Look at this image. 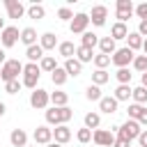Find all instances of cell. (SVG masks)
<instances>
[{"mask_svg":"<svg viewBox=\"0 0 147 147\" xmlns=\"http://www.w3.org/2000/svg\"><path fill=\"white\" fill-rule=\"evenodd\" d=\"M21 41L30 48V46H34L37 44V30L34 28H25V30H21Z\"/></svg>","mask_w":147,"mask_h":147,"instance_id":"cell-19","label":"cell"},{"mask_svg":"<svg viewBox=\"0 0 147 147\" xmlns=\"http://www.w3.org/2000/svg\"><path fill=\"white\" fill-rule=\"evenodd\" d=\"M136 14H138L140 21H147V2H140V5L136 7Z\"/></svg>","mask_w":147,"mask_h":147,"instance_id":"cell-43","label":"cell"},{"mask_svg":"<svg viewBox=\"0 0 147 147\" xmlns=\"http://www.w3.org/2000/svg\"><path fill=\"white\" fill-rule=\"evenodd\" d=\"M21 85H23V83H18V80H9V83H5V92H7V94H18Z\"/></svg>","mask_w":147,"mask_h":147,"instance_id":"cell-40","label":"cell"},{"mask_svg":"<svg viewBox=\"0 0 147 147\" xmlns=\"http://www.w3.org/2000/svg\"><path fill=\"white\" fill-rule=\"evenodd\" d=\"M133 101L140 103V106H145V103H147V87H142V85L136 87V90H133Z\"/></svg>","mask_w":147,"mask_h":147,"instance_id":"cell-34","label":"cell"},{"mask_svg":"<svg viewBox=\"0 0 147 147\" xmlns=\"http://www.w3.org/2000/svg\"><path fill=\"white\" fill-rule=\"evenodd\" d=\"M51 101H53L55 108H64L67 101H69V94H67V92H53V94H51Z\"/></svg>","mask_w":147,"mask_h":147,"instance_id":"cell-29","label":"cell"},{"mask_svg":"<svg viewBox=\"0 0 147 147\" xmlns=\"http://www.w3.org/2000/svg\"><path fill=\"white\" fill-rule=\"evenodd\" d=\"M7 60H5V48H0V64H5Z\"/></svg>","mask_w":147,"mask_h":147,"instance_id":"cell-49","label":"cell"},{"mask_svg":"<svg viewBox=\"0 0 147 147\" xmlns=\"http://www.w3.org/2000/svg\"><path fill=\"white\" fill-rule=\"evenodd\" d=\"M99 124H101L99 113H87V115H85V129H90V131L94 129V131H96V129H99Z\"/></svg>","mask_w":147,"mask_h":147,"instance_id":"cell-30","label":"cell"},{"mask_svg":"<svg viewBox=\"0 0 147 147\" xmlns=\"http://www.w3.org/2000/svg\"><path fill=\"white\" fill-rule=\"evenodd\" d=\"M5 30V18H0V32Z\"/></svg>","mask_w":147,"mask_h":147,"instance_id":"cell-52","label":"cell"},{"mask_svg":"<svg viewBox=\"0 0 147 147\" xmlns=\"http://www.w3.org/2000/svg\"><path fill=\"white\" fill-rule=\"evenodd\" d=\"M117 103H119V101H117L115 96H101V101H99V110L113 115V113H117Z\"/></svg>","mask_w":147,"mask_h":147,"instance_id":"cell-14","label":"cell"},{"mask_svg":"<svg viewBox=\"0 0 147 147\" xmlns=\"http://www.w3.org/2000/svg\"><path fill=\"white\" fill-rule=\"evenodd\" d=\"M39 46H41L44 51H51V48H55V46H60V44H57V37H55L53 32H46V34H41V39H39Z\"/></svg>","mask_w":147,"mask_h":147,"instance_id":"cell-20","label":"cell"},{"mask_svg":"<svg viewBox=\"0 0 147 147\" xmlns=\"http://www.w3.org/2000/svg\"><path fill=\"white\" fill-rule=\"evenodd\" d=\"M106 18H108V9H106L103 5H96V7H92V16H90V21H92L96 28L106 25Z\"/></svg>","mask_w":147,"mask_h":147,"instance_id":"cell-11","label":"cell"},{"mask_svg":"<svg viewBox=\"0 0 147 147\" xmlns=\"http://www.w3.org/2000/svg\"><path fill=\"white\" fill-rule=\"evenodd\" d=\"M53 138H55V142L64 145V142H69V140H71V129H69L67 124L55 126V129H53Z\"/></svg>","mask_w":147,"mask_h":147,"instance_id":"cell-15","label":"cell"},{"mask_svg":"<svg viewBox=\"0 0 147 147\" xmlns=\"http://www.w3.org/2000/svg\"><path fill=\"white\" fill-rule=\"evenodd\" d=\"M5 110H7V108H5V103H2V101H0V117H2V115H5Z\"/></svg>","mask_w":147,"mask_h":147,"instance_id":"cell-50","label":"cell"},{"mask_svg":"<svg viewBox=\"0 0 147 147\" xmlns=\"http://www.w3.org/2000/svg\"><path fill=\"white\" fill-rule=\"evenodd\" d=\"M18 74H23V64H21L18 60H7V62L2 64V69H0V78H2L5 83L18 80Z\"/></svg>","mask_w":147,"mask_h":147,"instance_id":"cell-3","label":"cell"},{"mask_svg":"<svg viewBox=\"0 0 147 147\" xmlns=\"http://www.w3.org/2000/svg\"><path fill=\"white\" fill-rule=\"evenodd\" d=\"M9 142H11L14 147H28V133H25L23 129H14V131L9 133Z\"/></svg>","mask_w":147,"mask_h":147,"instance_id":"cell-16","label":"cell"},{"mask_svg":"<svg viewBox=\"0 0 147 147\" xmlns=\"http://www.w3.org/2000/svg\"><path fill=\"white\" fill-rule=\"evenodd\" d=\"M110 37H113L115 41H117V39H126V37H129V28H126V23H119V21H117V23L110 28Z\"/></svg>","mask_w":147,"mask_h":147,"instance_id":"cell-17","label":"cell"},{"mask_svg":"<svg viewBox=\"0 0 147 147\" xmlns=\"http://www.w3.org/2000/svg\"><path fill=\"white\" fill-rule=\"evenodd\" d=\"M76 138H78V142H90L92 140V131L90 129H78V133H76Z\"/></svg>","mask_w":147,"mask_h":147,"instance_id":"cell-41","label":"cell"},{"mask_svg":"<svg viewBox=\"0 0 147 147\" xmlns=\"http://www.w3.org/2000/svg\"><path fill=\"white\" fill-rule=\"evenodd\" d=\"M140 85H142V87H147V71L142 74V78H140Z\"/></svg>","mask_w":147,"mask_h":147,"instance_id":"cell-48","label":"cell"},{"mask_svg":"<svg viewBox=\"0 0 147 147\" xmlns=\"http://www.w3.org/2000/svg\"><path fill=\"white\" fill-rule=\"evenodd\" d=\"M92 140H94L99 147H113V145H115L113 131H106V129H96V131L92 133Z\"/></svg>","mask_w":147,"mask_h":147,"instance_id":"cell-10","label":"cell"},{"mask_svg":"<svg viewBox=\"0 0 147 147\" xmlns=\"http://www.w3.org/2000/svg\"><path fill=\"white\" fill-rule=\"evenodd\" d=\"M142 108H145V106H140V103H131V106L126 108L129 119H138V117H140V113H142Z\"/></svg>","mask_w":147,"mask_h":147,"instance_id":"cell-38","label":"cell"},{"mask_svg":"<svg viewBox=\"0 0 147 147\" xmlns=\"http://www.w3.org/2000/svg\"><path fill=\"white\" fill-rule=\"evenodd\" d=\"M110 62H113V57H110V55H103V53L94 55V67H96V69H106Z\"/></svg>","mask_w":147,"mask_h":147,"instance_id":"cell-36","label":"cell"},{"mask_svg":"<svg viewBox=\"0 0 147 147\" xmlns=\"http://www.w3.org/2000/svg\"><path fill=\"white\" fill-rule=\"evenodd\" d=\"M138 142H140V147H147V131H142L138 136Z\"/></svg>","mask_w":147,"mask_h":147,"instance_id":"cell-47","label":"cell"},{"mask_svg":"<svg viewBox=\"0 0 147 147\" xmlns=\"http://www.w3.org/2000/svg\"><path fill=\"white\" fill-rule=\"evenodd\" d=\"M25 57H28L30 62H34V64H37V60L41 62V57H44V48H41L39 44H34V46L25 48Z\"/></svg>","mask_w":147,"mask_h":147,"instance_id":"cell-21","label":"cell"},{"mask_svg":"<svg viewBox=\"0 0 147 147\" xmlns=\"http://www.w3.org/2000/svg\"><path fill=\"white\" fill-rule=\"evenodd\" d=\"M113 147H131V142H126V140H122V138H115V145Z\"/></svg>","mask_w":147,"mask_h":147,"instance_id":"cell-45","label":"cell"},{"mask_svg":"<svg viewBox=\"0 0 147 147\" xmlns=\"http://www.w3.org/2000/svg\"><path fill=\"white\" fill-rule=\"evenodd\" d=\"M34 142H37V145H48V142H53V129H48V126H37V129H34Z\"/></svg>","mask_w":147,"mask_h":147,"instance_id":"cell-12","label":"cell"},{"mask_svg":"<svg viewBox=\"0 0 147 147\" xmlns=\"http://www.w3.org/2000/svg\"><path fill=\"white\" fill-rule=\"evenodd\" d=\"M74 117V110L69 108V106H64V108H51V110H46V122L48 124H55V126H62V124H67L69 119Z\"/></svg>","mask_w":147,"mask_h":147,"instance_id":"cell-1","label":"cell"},{"mask_svg":"<svg viewBox=\"0 0 147 147\" xmlns=\"http://www.w3.org/2000/svg\"><path fill=\"white\" fill-rule=\"evenodd\" d=\"M129 96H133L131 85H117V90H115V99H117V101H129Z\"/></svg>","mask_w":147,"mask_h":147,"instance_id":"cell-27","label":"cell"},{"mask_svg":"<svg viewBox=\"0 0 147 147\" xmlns=\"http://www.w3.org/2000/svg\"><path fill=\"white\" fill-rule=\"evenodd\" d=\"M133 11H136V7H133L131 0H117V11H115V16L119 18V23H126V21L133 16Z\"/></svg>","mask_w":147,"mask_h":147,"instance_id":"cell-7","label":"cell"},{"mask_svg":"<svg viewBox=\"0 0 147 147\" xmlns=\"http://www.w3.org/2000/svg\"><path fill=\"white\" fill-rule=\"evenodd\" d=\"M76 60L83 64V62H92L94 55H92V48H85V46H78L76 48Z\"/></svg>","mask_w":147,"mask_h":147,"instance_id":"cell-25","label":"cell"},{"mask_svg":"<svg viewBox=\"0 0 147 147\" xmlns=\"http://www.w3.org/2000/svg\"><path fill=\"white\" fill-rule=\"evenodd\" d=\"M5 9L9 14V18H21L25 14V7L18 2V0H5Z\"/></svg>","mask_w":147,"mask_h":147,"instance_id":"cell-13","label":"cell"},{"mask_svg":"<svg viewBox=\"0 0 147 147\" xmlns=\"http://www.w3.org/2000/svg\"><path fill=\"white\" fill-rule=\"evenodd\" d=\"M140 133H142V129H140L138 119H126L122 126H117V138H122V140H126V142L136 140Z\"/></svg>","mask_w":147,"mask_h":147,"instance_id":"cell-2","label":"cell"},{"mask_svg":"<svg viewBox=\"0 0 147 147\" xmlns=\"http://www.w3.org/2000/svg\"><path fill=\"white\" fill-rule=\"evenodd\" d=\"M108 80H110V74H108L106 69H96V71L92 74V85H99V87H101V85H106Z\"/></svg>","mask_w":147,"mask_h":147,"instance_id":"cell-24","label":"cell"},{"mask_svg":"<svg viewBox=\"0 0 147 147\" xmlns=\"http://www.w3.org/2000/svg\"><path fill=\"white\" fill-rule=\"evenodd\" d=\"M39 76H41V69H39V64L30 62V64H25V67H23V85H25V87H32V90H37Z\"/></svg>","mask_w":147,"mask_h":147,"instance_id":"cell-4","label":"cell"},{"mask_svg":"<svg viewBox=\"0 0 147 147\" xmlns=\"http://www.w3.org/2000/svg\"><path fill=\"white\" fill-rule=\"evenodd\" d=\"M57 51H60V55H62L64 60H71V57L76 55V46H74V41H62V44L57 46Z\"/></svg>","mask_w":147,"mask_h":147,"instance_id":"cell-22","label":"cell"},{"mask_svg":"<svg viewBox=\"0 0 147 147\" xmlns=\"http://www.w3.org/2000/svg\"><path fill=\"white\" fill-rule=\"evenodd\" d=\"M133 69L140 71V74H145L147 71V55H136L133 57Z\"/></svg>","mask_w":147,"mask_h":147,"instance_id":"cell-37","label":"cell"},{"mask_svg":"<svg viewBox=\"0 0 147 147\" xmlns=\"http://www.w3.org/2000/svg\"><path fill=\"white\" fill-rule=\"evenodd\" d=\"M57 18H62V21H74V11H71L69 7H60V9H57Z\"/></svg>","mask_w":147,"mask_h":147,"instance_id":"cell-42","label":"cell"},{"mask_svg":"<svg viewBox=\"0 0 147 147\" xmlns=\"http://www.w3.org/2000/svg\"><path fill=\"white\" fill-rule=\"evenodd\" d=\"M39 69H44V71H51V74H53V71L57 69L55 57H53V55H44V57H41V62H39Z\"/></svg>","mask_w":147,"mask_h":147,"instance_id":"cell-28","label":"cell"},{"mask_svg":"<svg viewBox=\"0 0 147 147\" xmlns=\"http://www.w3.org/2000/svg\"><path fill=\"white\" fill-rule=\"evenodd\" d=\"M48 101H51V94L46 92V90H41V87H37V90H32V94H30V106L32 108H46L48 106Z\"/></svg>","mask_w":147,"mask_h":147,"instance_id":"cell-8","label":"cell"},{"mask_svg":"<svg viewBox=\"0 0 147 147\" xmlns=\"http://www.w3.org/2000/svg\"><path fill=\"white\" fill-rule=\"evenodd\" d=\"M138 34H140V37H147V21H140V25H138Z\"/></svg>","mask_w":147,"mask_h":147,"instance_id":"cell-44","label":"cell"},{"mask_svg":"<svg viewBox=\"0 0 147 147\" xmlns=\"http://www.w3.org/2000/svg\"><path fill=\"white\" fill-rule=\"evenodd\" d=\"M99 48H101L103 55H115V51H117L113 37H101V39H99Z\"/></svg>","mask_w":147,"mask_h":147,"instance_id":"cell-18","label":"cell"},{"mask_svg":"<svg viewBox=\"0 0 147 147\" xmlns=\"http://www.w3.org/2000/svg\"><path fill=\"white\" fill-rule=\"evenodd\" d=\"M87 25H90V16L80 11V14H76V16H74V21L69 23V30H71L74 34H85Z\"/></svg>","mask_w":147,"mask_h":147,"instance_id":"cell-9","label":"cell"},{"mask_svg":"<svg viewBox=\"0 0 147 147\" xmlns=\"http://www.w3.org/2000/svg\"><path fill=\"white\" fill-rule=\"evenodd\" d=\"M85 96H87V101H101V87L99 85H90L85 90Z\"/></svg>","mask_w":147,"mask_h":147,"instance_id":"cell-33","label":"cell"},{"mask_svg":"<svg viewBox=\"0 0 147 147\" xmlns=\"http://www.w3.org/2000/svg\"><path fill=\"white\" fill-rule=\"evenodd\" d=\"M64 71H67L69 76H80V71H83V64H80L76 57H71V60H67V62H64Z\"/></svg>","mask_w":147,"mask_h":147,"instance_id":"cell-23","label":"cell"},{"mask_svg":"<svg viewBox=\"0 0 147 147\" xmlns=\"http://www.w3.org/2000/svg\"><path fill=\"white\" fill-rule=\"evenodd\" d=\"M133 51L129 48V46H124V48H117L115 51V55H113V64L117 67V69H126L131 62H133Z\"/></svg>","mask_w":147,"mask_h":147,"instance_id":"cell-5","label":"cell"},{"mask_svg":"<svg viewBox=\"0 0 147 147\" xmlns=\"http://www.w3.org/2000/svg\"><path fill=\"white\" fill-rule=\"evenodd\" d=\"M67 78H69V74L64 71V67H57V69L51 74V80H53V85H64V83H67Z\"/></svg>","mask_w":147,"mask_h":147,"instance_id":"cell-26","label":"cell"},{"mask_svg":"<svg viewBox=\"0 0 147 147\" xmlns=\"http://www.w3.org/2000/svg\"><path fill=\"white\" fill-rule=\"evenodd\" d=\"M117 80H119V85H129L131 83V71L129 69H117Z\"/></svg>","mask_w":147,"mask_h":147,"instance_id":"cell-39","label":"cell"},{"mask_svg":"<svg viewBox=\"0 0 147 147\" xmlns=\"http://www.w3.org/2000/svg\"><path fill=\"white\" fill-rule=\"evenodd\" d=\"M18 39H21V32H18V28H14V25H9V28H5V30L0 32L2 48H11V46H16Z\"/></svg>","mask_w":147,"mask_h":147,"instance_id":"cell-6","label":"cell"},{"mask_svg":"<svg viewBox=\"0 0 147 147\" xmlns=\"http://www.w3.org/2000/svg\"><path fill=\"white\" fill-rule=\"evenodd\" d=\"M138 124H140V126L147 124V108H142V113H140V117H138Z\"/></svg>","mask_w":147,"mask_h":147,"instance_id":"cell-46","label":"cell"},{"mask_svg":"<svg viewBox=\"0 0 147 147\" xmlns=\"http://www.w3.org/2000/svg\"><path fill=\"white\" fill-rule=\"evenodd\" d=\"M80 46H85V48H94V46H99V37H96L94 32H85L83 39H80Z\"/></svg>","mask_w":147,"mask_h":147,"instance_id":"cell-31","label":"cell"},{"mask_svg":"<svg viewBox=\"0 0 147 147\" xmlns=\"http://www.w3.org/2000/svg\"><path fill=\"white\" fill-rule=\"evenodd\" d=\"M126 41H129V48H131V51H138V48H142V41H145V39H142L138 32H129Z\"/></svg>","mask_w":147,"mask_h":147,"instance_id":"cell-32","label":"cell"},{"mask_svg":"<svg viewBox=\"0 0 147 147\" xmlns=\"http://www.w3.org/2000/svg\"><path fill=\"white\" fill-rule=\"evenodd\" d=\"M46 147H62V145H60V142H48Z\"/></svg>","mask_w":147,"mask_h":147,"instance_id":"cell-51","label":"cell"},{"mask_svg":"<svg viewBox=\"0 0 147 147\" xmlns=\"http://www.w3.org/2000/svg\"><path fill=\"white\" fill-rule=\"evenodd\" d=\"M28 16H30V18H37V21H39V18H44V16H46V9H44L41 5H37V2H34V5H32V7L28 9Z\"/></svg>","mask_w":147,"mask_h":147,"instance_id":"cell-35","label":"cell"},{"mask_svg":"<svg viewBox=\"0 0 147 147\" xmlns=\"http://www.w3.org/2000/svg\"><path fill=\"white\" fill-rule=\"evenodd\" d=\"M142 51H145V55H147V39L142 41Z\"/></svg>","mask_w":147,"mask_h":147,"instance_id":"cell-53","label":"cell"}]
</instances>
